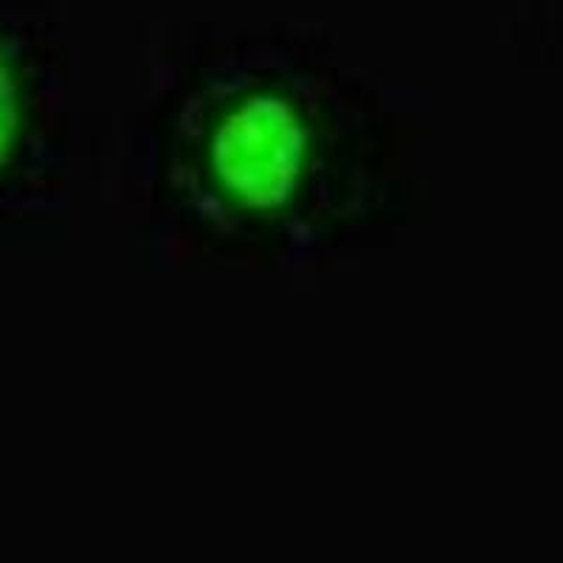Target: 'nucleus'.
<instances>
[{
	"label": "nucleus",
	"instance_id": "nucleus-2",
	"mask_svg": "<svg viewBox=\"0 0 563 563\" xmlns=\"http://www.w3.org/2000/svg\"><path fill=\"white\" fill-rule=\"evenodd\" d=\"M20 133H23V102H20L18 77L7 52L0 48V169L12 161Z\"/></svg>",
	"mask_w": 563,
	"mask_h": 563
},
{
	"label": "nucleus",
	"instance_id": "nucleus-1",
	"mask_svg": "<svg viewBox=\"0 0 563 563\" xmlns=\"http://www.w3.org/2000/svg\"><path fill=\"white\" fill-rule=\"evenodd\" d=\"M206 164L220 198L249 214L288 209L308 184L313 130L299 104L276 90H254L220 113Z\"/></svg>",
	"mask_w": 563,
	"mask_h": 563
}]
</instances>
